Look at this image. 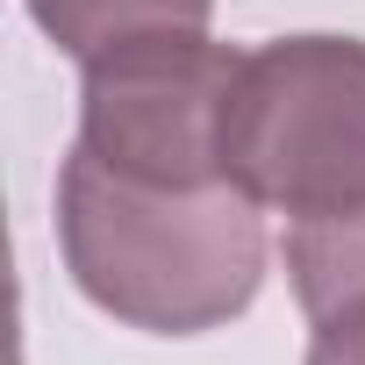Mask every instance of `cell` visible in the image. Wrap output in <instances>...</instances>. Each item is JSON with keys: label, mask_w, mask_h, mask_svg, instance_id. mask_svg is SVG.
Listing matches in <instances>:
<instances>
[{"label": "cell", "mask_w": 365, "mask_h": 365, "mask_svg": "<svg viewBox=\"0 0 365 365\" xmlns=\"http://www.w3.org/2000/svg\"><path fill=\"white\" fill-rule=\"evenodd\" d=\"M58 251L72 287L122 329L201 336L258 301L272 237L237 179H150L72 143L58 165Z\"/></svg>", "instance_id": "6da1fadb"}, {"label": "cell", "mask_w": 365, "mask_h": 365, "mask_svg": "<svg viewBox=\"0 0 365 365\" xmlns=\"http://www.w3.org/2000/svg\"><path fill=\"white\" fill-rule=\"evenodd\" d=\"M230 179L287 222L365 208V36H272L237 58L222 101Z\"/></svg>", "instance_id": "7a4b0ae2"}, {"label": "cell", "mask_w": 365, "mask_h": 365, "mask_svg": "<svg viewBox=\"0 0 365 365\" xmlns=\"http://www.w3.org/2000/svg\"><path fill=\"white\" fill-rule=\"evenodd\" d=\"M230 43L208 29L136 36L79 65V150L150 179H230L222 165V101L237 79Z\"/></svg>", "instance_id": "3957f363"}, {"label": "cell", "mask_w": 365, "mask_h": 365, "mask_svg": "<svg viewBox=\"0 0 365 365\" xmlns=\"http://www.w3.org/2000/svg\"><path fill=\"white\" fill-rule=\"evenodd\" d=\"M22 8H29V22H36L72 65H93L101 51L136 43V36L208 29L215 0H22Z\"/></svg>", "instance_id": "277c9868"}, {"label": "cell", "mask_w": 365, "mask_h": 365, "mask_svg": "<svg viewBox=\"0 0 365 365\" xmlns=\"http://www.w3.org/2000/svg\"><path fill=\"white\" fill-rule=\"evenodd\" d=\"M287 279L308 322L365 301V208L336 222H287Z\"/></svg>", "instance_id": "5b68a950"}, {"label": "cell", "mask_w": 365, "mask_h": 365, "mask_svg": "<svg viewBox=\"0 0 365 365\" xmlns=\"http://www.w3.org/2000/svg\"><path fill=\"white\" fill-rule=\"evenodd\" d=\"M301 365H365V301H344L336 315H322Z\"/></svg>", "instance_id": "8992f818"}]
</instances>
